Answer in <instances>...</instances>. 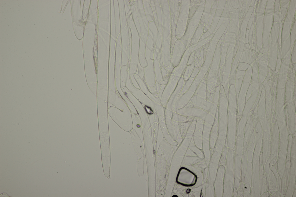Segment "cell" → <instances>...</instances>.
I'll return each mask as SVG.
<instances>
[{"label": "cell", "instance_id": "1", "mask_svg": "<svg viewBox=\"0 0 296 197\" xmlns=\"http://www.w3.org/2000/svg\"><path fill=\"white\" fill-rule=\"evenodd\" d=\"M223 92L221 93L220 103L218 108V135L216 149L222 150L224 146L227 130V112L226 101Z\"/></svg>", "mask_w": 296, "mask_h": 197}, {"label": "cell", "instance_id": "2", "mask_svg": "<svg viewBox=\"0 0 296 197\" xmlns=\"http://www.w3.org/2000/svg\"><path fill=\"white\" fill-rule=\"evenodd\" d=\"M208 112L204 120L203 136V144L205 150L208 148V141L212 127L214 122L217 109L216 102Z\"/></svg>", "mask_w": 296, "mask_h": 197}, {"label": "cell", "instance_id": "3", "mask_svg": "<svg viewBox=\"0 0 296 197\" xmlns=\"http://www.w3.org/2000/svg\"><path fill=\"white\" fill-rule=\"evenodd\" d=\"M208 112L199 108L186 107L180 110L179 114L186 117L199 118L204 120Z\"/></svg>", "mask_w": 296, "mask_h": 197}, {"label": "cell", "instance_id": "4", "mask_svg": "<svg viewBox=\"0 0 296 197\" xmlns=\"http://www.w3.org/2000/svg\"><path fill=\"white\" fill-rule=\"evenodd\" d=\"M204 120L199 118L196 121L193 132L194 140L195 144L200 148H201V135L203 134Z\"/></svg>", "mask_w": 296, "mask_h": 197}, {"label": "cell", "instance_id": "5", "mask_svg": "<svg viewBox=\"0 0 296 197\" xmlns=\"http://www.w3.org/2000/svg\"><path fill=\"white\" fill-rule=\"evenodd\" d=\"M218 109L217 110L214 123L211 130L210 135V144L211 148H213L217 142L218 135Z\"/></svg>", "mask_w": 296, "mask_h": 197}, {"label": "cell", "instance_id": "6", "mask_svg": "<svg viewBox=\"0 0 296 197\" xmlns=\"http://www.w3.org/2000/svg\"><path fill=\"white\" fill-rule=\"evenodd\" d=\"M145 110L147 113L149 114H151L153 113V111L152 110L151 108L147 106H145Z\"/></svg>", "mask_w": 296, "mask_h": 197}]
</instances>
